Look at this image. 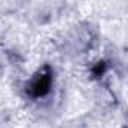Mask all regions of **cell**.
I'll return each instance as SVG.
<instances>
[{"label": "cell", "mask_w": 128, "mask_h": 128, "mask_svg": "<svg viewBox=\"0 0 128 128\" xmlns=\"http://www.w3.org/2000/svg\"><path fill=\"white\" fill-rule=\"evenodd\" d=\"M51 82H52V74H51L49 68L45 67L42 72H39L32 79V82L28 85V92L33 97L45 96V94H48V91L51 88Z\"/></svg>", "instance_id": "cell-1"}]
</instances>
